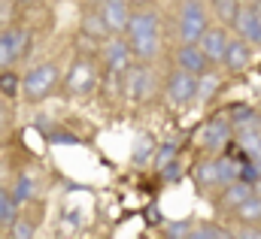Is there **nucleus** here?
Here are the masks:
<instances>
[{"instance_id":"nucleus-1","label":"nucleus","mask_w":261,"mask_h":239,"mask_svg":"<svg viewBox=\"0 0 261 239\" xmlns=\"http://www.w3.org/2000/svg\"><path fill=\"white\" fill-rule=\"evenodd\" d=\"M206 34V12L200 0H186L179 12V40L182 43H200Z\"/></svg>"},{"instance_id":"nucleus-2","label":"nucleus","mask_w":261,"mask_h":239,"mask_svg":"<svg viewBox=\"0 0 261 239\" xmlns=\"http://www.w3.org/2000/svg\"><path fill=\"white\" fill-rule=\"evenodd\" d=\"M55 82H58V70L52 64H40V67H34L21 79V88H24V97L28 100H43L55 88Z\"/></svg>"},{"instance_id":"nucleus-3","label":"nucleus","mask_w":261,"mask_h":239,"mask_svg":"<svg viewBox=\"0 0 261 239\" xmlns=\"http://www.w3.org/2000/svg\"><path fill=\"white\" fill-rule=\"evenodd\" d=\"M197 73L192 70H176V73H170V79H167V97H170V103H176V106H186L189 100H195L197 97Z\"/></svg>"},{"instance_id":"nucleus-4","label":"nucleus","mask_w":261,"mask_h":239,"mask_svg":"<svg viewBox=\"0 0 261 239\" xmlns=\"http://www.w3.org/2000/svg\"><path fill=\"white\" fill-rule=\"evenodd\" d=\"M237 34L249 43V46H261V3H249L240 9L237 21H234Z\"/></svg>"},{"instance_id":"nucleus-5","label":"nucleus","mask_w":261,"mask_h":239,"mask_svg":"<svg viewBox=\"0 0 261 239\" xmlns=\"http://www.w3.org/2000/svg\"><path fill=\"white\" fill-rule=\"evenodd\" d=\"M67 91L70 94H91L94 91V82H97V76H94V67L88 64V61H76L73 67H70V73H67Z\"/></svg>"},{"instance_id":"nucleus-6","label":"nucleus","mask_w":261,"mask_h":239,"mask_svg":"<svg viewBox=\"0 0 261 239\" xmlns=\"http://www.w3.org/2000/svg\"><path fill=\"white\" fill-rule=\"evenodd\" d=\"M24 46H28V31H3L0 34V64H3V70L24 55Z\"/></svg>"},{"instance_id":"nucleus-7","label":"nucleus","mask_w":261,"mask_h":239,"mask_svg":"<svg viewBox=\"0 0 261 239\" xmlns=\"http://www.w3.org/2000/svg\"><path fill=\"white\" fill-rule=\"evenodd\" d=\"M103 58H107L110 73H125V70L130 67V58H134L130 40H110L107 49H103Z\"/></svg>"},{"instance_id":"nucleus-8","label":"nucleus","mask_w":261,"mask_h":239,"mask_svg":"<svg viewBox=\"0 0 261 239\" xmlns=\"http://www.w3.org/2000/svg\"><path fill=\"white\" fill-rule=\"evenodd\" d=\"M128 6H130V0H103L100 12H103V18H107V24H110L113 34L128 31V21H130V9Z\"/></svg>"},{"instance_id":"nucleus-9","label":"nucleus","mask_w":261,"mask_h":239,"mask_svg":"<svg viewBox=\"0 0 261 239\" xmlns=\"http://www.w3.org/2000/svg\"><path fill=\"white\" fill-rule=\"evenodd\" d=\"M249 61H252V49H249V43L240 37V40H231L228 43V49H225V58L222 64L231 70V73H240V70H246L249 67Z\"/></svg>"},{"instance_id":"nucleus-10","label":"nucleus","mask_w":261,"mask_h":239,"mask_svg":"<svg viewBox=\"0 0 261 239\" xmlns=\"http://www.w3.org/2000/svg\"><path fill=\"white\" fill-rule=\"evenodd\" d=\"M125 79H128V82H125V94H128L130 100H143V97L149 94V88H152V85H149L152 76H149L146 67H134V64H130L128 70H125Z\"/></svg>"},{"instance_id":"nucleus-11","label":"nucleus","mask_w":261,"mask_h":239,"mask_svg":"<svg viewBox=\"0 0 261 239\" xmlns=\"http://www.w3.org/2000/svg\"><path fill=\"white\" fill-rule=\"evenodd\" d=\"M231 124H234V121L225 118V115L213 118L206 127H203V133H200L203 145H206V148H222V145L228 142V136H231Z\"/></svg>"},{"instance_id":"nucleus-12","label":"nucleus","mask_w":261,"mask_h":239,"mask_svg":"<svg viewBox=\"0 0 261 239\" xmlns=\"http://www.w3.org/2000/svg\"><path fill=\"white\" fill-rule=\"evenodd\" d=\"M176 64H179L182 70L203 73V70H206V64H210V58H206V52H203L197 43H182V46H179V52H176Z\"/></svg>"},{"instance_id":"nucleus-13","label":"nucleus","mask_w":261,"mask_h":239,"mask_svg":"<svg viewBox=\"0 0 261 239\" xmlns=\"http://www.w3.org/2000/svg\"><path fill=\"white\" fill-rule=\"evenodd\" d=\"M228 43H231V40H228V34H225L222 27H206V34L200 37V43H197V46L206 52V58H210V61H222V58H225Z\"/></svg>"},{"instance_id":"nucleus-14","label":"nucleus","mask_w":261,"mask_h":239,"mask_svg":"<svg viewBox=\"0 0 261 239\" xmlns=\"http://www.w3.org/2000/svg\"><path fill=\"white\" fill-rule=\"evenodd\" d=\"M158 34V15L155 12H134L128 21V40H146Z\"/></svg>"},{"instance_id":"nucleus-15","label":"nucleus","mask_w":261,"mask_h":239,"mask_svg":"<svg viewBox=\"0 0 261 239\" xmlns=\"http://www.w3.org/2000/svg\"><path fill=\"white\" fill-rule=\"evenodd\" d=\"M252 194H255V185H249V182L237 179V182H231V185H225L222 203H225L228 209H237V206H243V203H246Z\"/></svg>"},{"instance_id":"nucleus-16","label":"nucleus","mask_w":261,"mask_h":239,"mask_svg":"<svg viewBox=\"0 0 261 239\" xmlns=\"http://www.w3.org/2000/svg\"><path fill=\"white\" fill-rule=\"evenodd\" d=\"M82 34H88V37H110L113 31H110V24H107V18H103V12H88L85 15V21H82Z\"/></svg>"},{"instance_id":"nucleus-17","label":"nucleus","mask_w":261,"mask_h":239,"mask_svg":"<svg viewBox=\"0 0 261 239\" xmlns=\"http://www.w3.org/2000/svg\"><path fill=\"white\" fill-rule=\"evenodd\" d=\"M15 209H18V200H15V194H9V191H0V224H3L6 230H12V224H15Z\"/></svg>"},{"instance_id":"nucleus-18","label":"nucleus","mask_w":261,"mask_h":239,"mask_svg":"<svg viewBox=\"0 0 261 239\" xmlns=\"http://www.w3.org/2000/svg\"><path fill=\"white\" fill-rule=\"evenodd\" d=\"M213 9H216L222 24H234L243 6H240V0H213Z\"/></svg>"},{"instance_id":"nucleus-19","label":"nucleus","mask_w":261,"mask_h":239,"mask_svg":"<svg viewBox=\"0 0 261 239\" xmlns=\"http://www.w3.org/2000/svg\"><path fill=\"white\" fill-rule=\"evenodd\" d=\"M216 164H219V185H231V182L240 179L243 161H231V155H228V158H219Z\"/></svg>"},{"instance_id":"nucleus-20","label":"nucleus","mask_w":261,"mask_h":239,"mask_svg":"<svg viewBox=\"0 0 261 239\" xmlns=\"http://www.w3.org/2000/svg\"><path fill=\"white\" fill-rule=\"evenodd\" d=\"M130 49H134V58L152 61L158 55V34L155 37H146V40H130Z\"/></svg>"},{"instance_id":"nucleus-21","label":"nucleus","mask_w":261,"mask_h":239,"mask_svg":"<svg viewBox=\"0 0 261 239\" xmlns=\"http://www.w3.org/2000/svg\"><path fill=\"white\" fill-rule=\"evenodd\" d=\"M195 179H197V185H203V188L219 185V164H216V161H200L197 170H195Z\"/></svg>"},{"instance_id":"nucleus-22","label":"nucleus","mask_w":261,"mask_h":239,"mask_svg":"<svg viewBox=\"0 0 261 239\" xmlns=\"http://www.w3.org/2000/svg\"><path fill=\"white\" fill-rule=\"evenodd\" d=\"M240 221H261V194H252L243 206H237Z\"/></svg>"},{"instance_id":"nucleus-23","label":"nucleus","mask_w":261,"mask_h":239,"mask_svg":"<svg viewBox=\"0 0 261 239\" xmlns=\"http://www.w3.org/2000/svg\"><path fill=\"white\" fill-rule=\"evenodd\" d=\"M216 91H219V76H216V73L200 76V82H197V97H200V100H210Z\"/></svg>"},{"instance_id":"nucleus-24","label":"nucleus","mask_w":261,"mask_h":239,"mask_svg":"<svg viewBox=\"0 0 261 239\" xmlns=\"http://www.w3.org/2000/svg\"><path fill=\"white\" fill-rule=\"evenodd\" d=\"M18 76L15 73H9V67L3 70V76H0V88H3V97H15L18 94Z\"/></svg>"},{"instance_id":"nucleus-25","label":"nucleus","mask_w":261,"mask_h":239,"mask_svg":"<svg viewBox=\"0 0 261 239\" xmlns=\"http://www.w3.org/2000/svg\"><path fill=\"white\" fill-rule=\"evenodd\" d=\"M170 161H176V142H164V145L155 152V164H158V170L167 167Z\"/></svg>"},{"instance_id":"nucleus-26","label":"nucleus","mask_w":261,"mask_h":239,"mask_svg":"<svg viewBox=\"0 0 261 239\" xmlns=\"http://www.w3.org/2000/svg\"><path fill=\"white\" fill-rule=\"evenodd\" d=\"M192 239H228V233L219 230V227H213V224H203V227L192 230Z\"/></svg>"},{"instance_id":"nucleus-27","label":"nucleus","mask_w":261,"mask_h":239,"mask_svg":"<svg viewBox=\"0 0 261 239\" xmlns=\"http://www.w3.org/2000/svg\"><path fill=\"white\" fill-rule=\"evenodd\" d=\"M12 236L15 239H31L34 236V227H31L28 221H15V224H12Z\"/></svg>"},{"instance_id":"nucleus-28","label":"nucleus","mask_w":261,"mask_h":239,"mask_svg":"<svg viewBox=\"0 0 261 239\" xmlns=\"http://www.w3.org/2000/svg\"><path fill=\"white\" fill-rule=\"evenodd\" d=\"M12 194H15V200H18V203H21L24 197H31V179H28V176H21V179H18V185H15V191H12Z\"/></svg>"},{"instance_id":"nucleus-29","label":"nucleus","mask_w":261,"mask_h":239,"mask_svg":"<svg viewBox=\"0 0 261 239\" xmlns=\"http://www.w3.org/2000/svg\"><path fill=\"white\" fill-rule=\"evenodd\" d=\"M161 176H164V182H179V164L170 161L167 167H161Z\"/></svg>"},{"instance_id":"nucleus-30","label":"nucleus","mask_w":261,"mask_h":239,"mask_svg":"<svg viewBox=\"0 0 261 239\" xmlns=\"http://www.w3.org/2000/svg\"><path fill=\"white\" fill-rule=\"evenodd\" d=\"M170 239H179V236H192V230H189V224H170L167 230H164Z\"/></svg>"},{"instance_id":"nucleus-31","label":"nucleus","mask_w":261,"mask_h":239,"mask_svg":"<svg viewBox=\"0 0 261 239\" xmlns=\"http://www.w3.org/2000/svg\"><path fill=\"white\" fill-rule=\"evenodd\" d=\"M146 158H149V142L143 139V142H140V148L134 152V164H146Z\"/></svg>"},{"instance_id":"nucleus-32","label":"nucleus","mask_w":261,"mask_h":239,"mask_svg":"<svg viewBox=\"0 0 261 239\" xmlns=\"http://www.w3.org/2000/svg\"><path fill=\"white\" fill-rule=\"evenodd\" d=\"M243 239H261V230H246V233H240Z\"/></svg>"},{"instance_id":"nucleus-33","label":"nucleus","mask_w":261,"mask_h":239,"mask_svg":"<svg viewBox=\"0 0 261 239\" xmlns=\"http://www.w3.org/2000/svg\"><path fill=\"white\" fill-rule=\"evenodd\" d=\"M130 3H149V0H130Z\"/></svg>"},{"instance_id":"nucleus-34","label":"nucleus","mask_w":261,"mask_h":239,"mask_svg":"<svg viewBox=\"0 0 261 239\" xmlns=\"http://www.w3.org/2000/svg\"><path fill=\"white\" fill-rule=\"evenodd\" d=\"M28 3H31V0H28Z\"/></svg>"}]
</instances>
